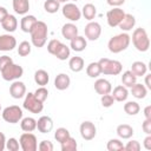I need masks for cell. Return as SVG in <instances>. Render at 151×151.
I'll list each match as a JSON object with an SVG mask.
<instances>
[{
    "instance_id": "6da1fadb",
    "label": "cell",
    "mask_w": 151,
    "mask_h": 151,
    "mask_svg": "<svg viewBox=\"0 0 151 151\" xmlns=\"http://www.w3.org/2000/svg\"><path fill=\"white\" fill-rule=\"evenodd\" d=\"M31 34V41L32 44L40 48L45 45L46 40H47V34H48V28H47V25L44 22V21H37L35 25L33 26L32 31L29 32Z\"/></svg>"
},
{
    "instance_id": "7a4b0ae2",
    "label": "cell",
    "mask_w": 151,
    "mask_h": 151,
    "mask_svg": "<svg viewBox=\"0 0 151 151\" xmlns=\"http://www.w3.org/2000/svg\"><path fill=\"white\" fill-rule=\"evenodd\" d=\"M130 41H131V37L127 33L117 34L109 40V44H107L109 51L111 53H120L129 47Z\"/></svg>"
},
{
    "instance_id": "3957f363",
    "label": "cell",
    "mask_w": 151,
    "mask_h": 151,
    "mask_svg": "<svg viewBox=\"0 0 151 151\" xmlns=\"http://www.w3.org/2000/svg\"><path fill=\"white\" fill-rule=\"evenodd\" d=\"M132 42L139 52H146L150 47V39L147 37L146 31L142 27L136 28L132 33Z\"/></svg>"
},
{
    "instance_id": "277c9868",
    "label": "cell",
    "mask_w": 151,
    "mask_h": 151,
    "mask_svg": "<svg viewBox=\"0 0 151 151\" xmlns=\"http://www.w3.org/2000/svg\"><path fill=\"white\" fill-rule=\"evenodd\" d=\"M98 64L100 66L101 73L107 74V76H118L123 70V65L118 60H111L107 58H101L98 61Z\"/></svg>"
},
{
    "instance_id": "5b68a950",
    "label": "cell",
    "mask_w": 151,
    "mask_h": 151,
    "mask_svg": "<svg viewBox=\"0 0 151 151\" xmlns=\"http://www.w3.org/2000/svg\"><path fill=\"white\" fill-rule=\"evenodd\" d=\"M22 110L17 106V105H12V106H7L6 109H4L2 111V119L7 123L11 124H17L22 119Z\"/></svg>"
},
{
    "instance_id": "8992f818",
    "label": "cell",
    "mask_w": 151,
    "mask_h": 151,
    "mask_svg": "<svg viewBox=\"0 0 151 151\" xmlns=\"http://www.w3.org/2000/svg\"><path fill=\"white\" fill-rule=\"evenodd\" d=\"M24 74V68L20 66V65H17L14 63L9 64L6 68H4L1 71V77L4 80L6 81H13V80H17L19 79L20 77H22Z\"/></svg>"
},
{
    "instance_id": "52a82bcc",
    "label": "cell",
    "mask_w": 151,
    "mask_h": 151,
    "mask_svg": "<svg viewBox=\"0 0 151 151\" xmlns=\"http://www.w3.org/2000/svg\"><path fill=\"white\" fill-rule=\"evenodd\" d=\"M22 106H24V109H26L27 111H29L32 113H40L44 109V103L40 101L39 99H37L34 93L28 92L27 94H25V100H24Z\"/></svg>"
},
{
    "instance_id": "ba28073f",
    "label": "cell",
    "mask_w": 151,
    "mask_h": 151,
    "mask_svg": "<svg viewBox=\"0 0 151 151\" xmlns=\"http://www.w3.org/2000/svg\"><path fill=\"white\" fill-rule=\"evenodd\" d=\"M20 147L22 151H35L38 149V140L37 137L31 132H25L20 136L19 139Z\"/></svg>"
},
{
    "instance_id": "9c48e42d",
    "label": "cell",
    "mask_w": 151,
    "mask_h": 151,
    "mask_svg": "<svg viewBox=\"0 0 151 151\" xmlns=\"http://www.w3.org/2000/svg\"><path fill=\"white\" fill-rule=\"evenodd\" d=\"M61 11H63V15L70 21H78L81 17V11L78 8L76 4H72V2L65 4Z\"/></svg>"
},
{
    "instance_id": "30bf717a",
    "label": "cell",
    "mask_w": 151,
    "mask_h": 151,
    "mask_svg": "<svg viewBox=\"0 0 151 151\" xmlns=\"http://www.w3.org/2000/svg\"><path fill=\"white\" fill-rule=\"evenodd\" d=\"M124 15H125V12L119 7H113L112 9H110L106 13V20H107L109 26L117 27L120 24V21L123 20Z\"/></svg>"
},
{
    "instance_id": "8fae6325",
    "label": "cell",
    "mask_w": 151,
    "mask_h": 151,
    "mask_svg": "<svg viewBox=\"0 0 151 151\" xmlns=\"http://www.w3.org/2000/svg\"><path fill=\"white\" fill-rule=\"evenodd\" d=\"M79 131H80V136L83 139L85 140H91L96 137L97 134V127L96 125L90 122V120H86V122H83L80 124V127H79Z\"/></svg>"
},
{
    "instance_id": "7c38bea8",
    "label": "cell",
    "mask_w": 151,
    "mask_h": 151,
    "mask_svg": "<svg viewBox=\"0 0 151 151\" xmlns=\"http://www.w3.org/2000/svg\"><path fill=\"white\" fill-rule=\"evenodd\" d=\"M84 32H85V37H86L88 40L94 41V40H97V39L100 37V34H101V26H100L98 22H96V21H90V22L85 26Z\"/></svg>"
},
{
    "instance_id": "4fadbf2b",
    "label": "cell",
    "mask_w": 151,
    "mask_h": 151,
    "mask_svg": "<svg viewBox=\"0 0 151 151\" xmlns=\"http://www.w3.org/2000/svg\"><path fill=\"white\" fill-rule=\"evenodd\" d=\"M17 47V39L11 34H1L0 35V51L7 52L12 51Z\"/></svg>"
},
{
    "instance_id": "5bb4252c",
    "label": "cell",
    "mask_w": 151,
    "mask_h": 151,
    "mask_svg": "<svg viewBox=\"0 0 151 151\" xmlns=\"http://www.w3.org/2000/svg\"><path fill=\"white\" fill-rule=\"evenodd\" d=\"M9 94L14 99H20L26 94V86L22 81L14 80L9 86Z\"/></svg>"
},
{
    "instance_id": "9a60e30c",
    "label": "cell",
    "mask_w": 151,
    "mask_h": 151,
    "mask_svg": "<svg viewBox=\"0 0 151 151\" xmlns=\"http://www.w3.org/2000/svg\"><path fill=\"white\" fill-rule=\"evenodd\" d=\"M37 129L41 133H48L53 129V120L48 116H41L37 120Z\"/></svg>"
},
{
    "instance_id": "2e32d148",
    "label": "cell",
    "mask_w": 151,
    "mask_h": 151,
    "mask_svg": "<svg viewBox=\"0 0 151 151\" xmlns=\"http://www.w3.org/2000/svg\"><path fill=\"white\" fill-rule=\"evenodd\" d=\"M94 90L98 94L103 96V94L110 93L112 91V86H111V83L109 80L100 78V79H97L94 81Z\"/></svg>"
},
{
    "instance_id": "e0dca14e",
    "label": "cell",
    "mask_w": 151,
    "mask_h": 151,
    "mask_svg": "<svg viewBox=\"0 0 151 151\" xmlns=\"http://www.w3.org/2000/svg\"><path fill=\"white\" fill-rule=\"evenodd\" d=\"M71 84V79L66 73H59L54 79V87L59 91H64L68 88Z\"/></svg>"
},
{
    "instance_id": "ac0fdd59",
    "label": "cell",
    "mask_w": 151,
    "mask_h": 151,
    "mask_svg": "<svg viewBox=\"0 0 151 151\" xmlns=\"http://www.w3.org/2000/svg\"><path fill=\"white\" fill-rule=\"evenodd\" d=\"M37 21L38 20H37V18L34 15H26L25 14L22 17L21 21H20V28H21V31L25 32V33H29Z\"/></svg>"
},
{
    "instance_id": "d6986e66",
    "label": "cell",
    "mask_w": 151,
    "mask_h": 151,
    "mask_svg": "<svg viewBox=\"0 0 151 151\" xmlns=\"http://www.w3.org/2000/svg\"><path fill=\"white\" fill-rule=\"evenodd\" d=\"M61 34L66 40H71V39H73L74 37L78 35V27L72 22H67L63 26Z\"/></svg>"
},
{
    "instance_id": "ffe728a7",
    "label": "cell",
    "mask_w": 151,
    "mask_h": 151,
    "mask_svg": "<svg viewBox=\"0 0 151 151\" xmlns=\"http://www.w3.org/2000/svg\"><path fill=\"white\" fill-rule=\"evenodd\" d=\"M1 26H2V28H4L6 32L12 33V32H14V31L17 29V27H18V20H17V18H15L14 15L8 14V15L4 19V21L1 22Z\"/></svg>"
},
{
    "instance_id": "44dd1931",
    "label": "cell",
    "mask_w": 151,
    "mask_h": 151,
    "mask_svg": "<svg viewBox=\"0 0 151 151\" xmlns=\"http://www.w3.org/2000/svg\"><path fill=\"white\" fill-rule=\"evenodd\" d=\"M134 25H136V18L132 14H126L125 13V15H124L123 20L120 21V24L118 25V27L122 31L127 32V31H131L134 27Z\"/></svg>"
},
{
    "instance_id": "7402d4cb",
    "label": "cell",
    "mask_w": 151,
    "mask_h": 151,
    "mask_svg": "<svg viewBox=\"0 0 151 151\" xmlns=\"http://www.w3.org/2000/svg\"><path fill=\"white\" fill-rule=\"evenodd\" d=\"M70 41H71V44H70L71 48H72L73 51H76V52H81V51H84V50L86 48V46H87L86 39H85L84 37H81V35H77V37H74L73 39H71Z\"/></svg>"
},
{
    "instance_id": "603a6c76",
    "label": "cell",
    "mask_w": 151,
    "mask_h": 151,
    "mask_svg": "<svg viewBox=\"0 0 151 151\" xmlns=\"http://www.w3.org/2000/svg\"><path fill=\"white\" fill-rule=\"evenodd\" d=\"M112 97L117 101H125L127 99V97H129V91L124 85H118V86H116L113 88Z\"/></svg>"
},
{
    "instance_id": "cb8c5ba5",
    "label": "cell",
    "mask_w": 151,
    "mask_h": 151,
    "mask_svg": "<svg viewBox=\"0 0 151 151\" xmlns=\"http://www.w3.org/2000/svg\"><path fill=\"white\" fill-rule=\"evenodd\" d=\"M13 9L17 14L25 15L29 9L28 0H13Z\"/></svg>"
},
{
    "instance_id": "d4e9b609",
    "label": "cell",
    "mask_w": 151,
    "mask_h": 151,
    "mask_svg": "<svg viewBox=\"0 0 151 151\" xmlns=\"http://www.w3.org/2000/svg\"><path fill=\"white\" fill-rule=\"evenodd\" d=\"M116 132H117L118 137L122 138V139H129V138H131V137L133 136V133H134L132 126H130V125H127V124H120V125H118Z\"/></svg>"
},
{
    "instance_id": "484cf974",
    "label": "cell",
    "mask_w": 151,
    "mask_h": 151,
    "mask_svg": "<svg viewBox=\"0 0 151 151\" xmlns=\"http://www.w3.org/2000/svg\"><path fill=\"white\" fill-rule=\"evenodd\" d=\"M131 93H132V96H133L134 98H137V99H143V98H145L146 94H147V88H146V86H144L143 84L136 83V84H133V85L131 86Z\"/></svg>"
},
{
    "instance_id": "4316f807",
    "label": "cell",
    "mask_w": 151,
    "mask_h": 151,
    "mask_svg": "<svg viewBox=\"0 0 151 151\" xmlns=\"http://www.w3.org/2000/svg\"><path fill=\"white\" fill-rule=\"evenodd\" d=\"M20 127L25 132H32L37 129V120L32 117H26L20 120Z\"/></svg>"
},
{
    "instance_id": "83f0119b",
    "label": "cell",
    "mask_w": 151,
    "mask_h": 151,
    "mask_svg": "<svg viewBox=\"0 0 151 151\" xmlns=\"http://www.w3.org/2000/svg\"><path fill=\"white\" fill-rule=\"evenodd\" d=\"M81 15H84V18L88 21H92L96 15H97V8L94 5L92 4H85L83 6V9H81Z\"/></svg>"
},
{
    "instance_id": "f1b7e54d",
    "label": "cell",
    "mask_w": 151,
    "mask_h": 151,
    "mask_svg": "<svg viewBox=\"0 0 151 151\" xmlns=\"http://www.w3.org/2000/svg\"><path fill=\"white\" fill-rule=\"evenodd\" d=\"M136 77H143L146 74L147 71V66L146 64H144L143 61H134L131 65V70H130Z\"/></svg>"
},
{
    "instance_id": "f546056e",
    "label": "cell",
    "mask_w": 151,
    "mask_h": 151,
    "mask_svg": "<svg viewBox=\"0 0 151 151\" xmlns=\"http://www.w3.org/2000/svg\"><path fill=\"white\" fill-rule=\"evenodd\" d=\"M50 80V76L45 70H38L34 73V81L35 84H38L39 86H45L48 84Z\"/></svg>"
},
{
    "instance_id": "4dcf8cb0",
    "label": "cell",
    "mask_w": 151,
    "mask_h": 151,
    "mask_svg": "<svg viewBox=\"0 0 151 151\" xmlns=\"http://www.w3.org/2000/svg\"><path fill=\"white\" fill-rule=\"evenodd\" d=\"M68 66L73 72H80L84 68V59L81 57H72L68 61Z\"/></svg>"
},
{
    "instance_id": "1f68e13d",
    "label": "cell",
    "mask_w": 151,
    "mask_h": 151,
    "mask_svg": "<svg viewBox=\"0 0 151 151\" xmlns=\"http://www.w3.org/2000/svg\"><path fill=\"white\" fill-rule=\"evenodd\" d=\"M122 83H123V85H124L125 87H131L133 84L137 83V77H136L130 70H127V71H125V72L123 73V76H122Z\"/></svg>"
},
{
    "instance_id": "d6a6232c",
    "label": "cell",
    "mask_w": 151,
    "mask_h": 151,
    "mask_svg": "<svg viewBox=\"0 0 151 151\" xmlns=\"http://www.w3.org/2000/svg\"><path fill=\"white\" fill-rule=\"evenodd\" d=\"M70 54H71L70 47L61 42V45L59 46V48H58L57 52L54 53V57H57L59 60H66V59L70 58Z\"/></svg>"
},
{
    "instance_id": "836d02e7",
    "label": "cell",
    "mask_w": 151,
    "mask_h": 151,
    "mask_svg": "<svg viewBox=\"0 0 151 151\" xmlns=\"http://www.w3.org/2000/svg\"><path fill=\"white\" fill-rule=\"evenodd\" d=\"M124 111L130 116H136L137 113H139L140 106L137 101H127L126 104H124Z\"/></svg>"
},
{
    "instance_id": "e575fe53",
    "label": "cell",
    "mask_w": 151,
    "mask_h": 151,
    "mask_svg": "<svg viewBox=\"0 0 151 151\" xmlns=\"http://www.w3.org/2000/svg\"><path fill=\"white\" fill-rule=\"evenodd\" d=\"M59 7H60V2L58 0H46L44 2V8L47 13H57L59 11Z\"/></svg>"
},
{
    "instance_id": "d590c367",
    "label": "cell",
    "mask_w": 151,
    "mask_h": 151,
    "mask_svg": "<svg viewBox=\"0 0 151 151\" xmlns=\"http://www.w3.org/2000/svg\"><path fill=\"white\" fill-rule=\"evenodd\" d=\"M86 73L90 78H97L101 73L99 64L98 63H90L88 66L86 67Z\"/></svg>"
},
{
    "instance_id": "8d00e7d4",
    "label": "cell",
    "mask_w": 151,
    "mask_h": 151,
    "mask_svg": "<svg viewBox=\"0 0 151 151\" xmlns=\"http://www.w3.org/2000/svg\"><path fill=\"white\" fill-rule=\"evenodd\" d=\"M60 144H61V151H76L77 147H78L76 139L72 138L71 136L66 140H64L63 143H60Z\"/></svg>"
},
{
    "instance_id": "74e56055",
    "label": "cell",
    "mask_w": 151,
    "mask_h": 151,
    "mask_svg": "<svg viewBox=\"0 0 151 151\" xmlns=\"http://www.w3.org/2000/svg\"><path fill=\"white\" fill-rule=\"evenodd\" d=\"M70 136H71V134H70V131H68L67 129H65V127H58V129L55 130V132H54V138H55V140L59 142V143H63V142L66 140Z\"/></svg>"
},
{
    "instance_id": "f35d334b",
    "label": "cell",
    "mask_w": 151,
    "mask_h": 151,
    "mask_svg": "<svg viewBox=\"0 0 151 151\" xmlns=\"http://www.w3.org/2000/svg\"><path fill=\"white\" fill-rule=\"evenodd\" d=\"M106 147L109 151H124V144L119 139H110Z\"/></svg>"
},
{
    "instance_id": "ab89813d",
    "label": "cell",
    "mask_w": 151,
    "mask_h": 151,
    "mask_svg": "<svg viewBox=\"0 0 151 151\" xmlns=\"http://www.w3.org/2000/svg\"><path fill=\"white\" fill-rule=\"evenodd\" d=\"M31 44L28 41H21L18 46V54L21 57H26L31 53Z\"/></svg>"
},
{
    "instance_id": "60d3db41",
    "label": "cell",
    "mask_w": 151,
    "mask_h": 151,
    "mask_svg": "<svg viewBox=\"0 0 151 151\" xmlns=\"http://www.w3.org/2000/svg\"><path fill=\"white\" fill-rule=\"evenodd\" d=\"M34 96H35L37 99H39L40 101L44 103V101L47 99V97H48V91H47V88H46L45 86H40V87H38V88L35 90Z\"/></svg>"
},
{
    "instance_id": "b9f144b4",
    "label": "cell",
    "mask_w": 151,
    "mask_h": 151,
    "mask_svg": "<svg viewBox=\"0 0 151 151\" xmlns=\"http://www.w3.org/2000/svg\"><path fill=\"white\" fill-rule=\"evenodd\" d=\"M60 45H61V41H59L58 39H52V40H50V42L47 44V51H48V53L54 55V53L57 52V50L59 48Z\"/></svg>"
},
{
    "instance_id": "7bdbcfd3",
    "label": "cell",
    "mask_w": 151,
    "mask_h": 151,
    "mask_svg": "<svg viewBox=\"0 0 151 151\" xmlns=\"http://www.w3.org/2000/svg\"><path fill=\"white\" fill-rule=\"evenodd\" d=\"M19 147H20V144L15 138H9L8 140H6V149L8 151H18Z\"/></svg>"
},
{
    "instance_id": "ee69618b",
    "label": "cell",
    "mask_w": 151,
    "mask_h": 151,
    "mask_svg": "<svg viewBox=\"0 0 151 151\" xmlns=\"http://www.w3.org/2000/svg\"><path fill=\"white\" fill-rule=\"evenodd\" d=\"M100 101H101V105H103L104 107H110V106H112V105H113L114 99H113L112 94L107 93V94H103V96H101Z\"/></svg>"
},
{
    "instance_id": "f6af8a7d",
    "label": "cell",
    "mask_w": 151,
    "mask_h": 151,
    "mask_svg": "<svg viewBox=\"0 0 151 151\" xmlns=\"http://www.w3.org/2000/svg\"><path fill=\"white\" fill-rule=\"evenodd\" d=\"M125 151H139L140 150V144L138 140H130L127 142L126 145H124Z\"/></svg>"
},
{
    "instance_id": "bcb514c9",
    "label": "cell",
    "mask_w": 151,
    "mask_h": 151,
    "mask_svg": "<svg viewBox=\"0 0 151 151\" xmlns=\"http://www.w3.org/2000/svg\"><path fill=\"white\" fill-rule=\"evenodd\" d=\"M38 149L40 151H53V144L50 140H42L39 143Z\"/></svg>"
},
{
    "instance_id": "7dc6e473",
    "label": "cell",
    "mask_w": 151,
    "mask_h": 151,
    "mask_svg": "<svg viewBox=\"0 0 151 151\" xmlns=\"http://www.w3.org/2000/svg\"><path fill=\"white\" fill-rule=\"evenodd\" d=\"M12 63H13V60H12L11 57H8V55H1L0 57V72L4 68H6L9 64H12Z\"/></svg>"
},
{
    "instance_id": "c3c4849f",
    "label": "cell",
    "mask_w": 151,
    "mask_h": 151,
    "mask_svg": "<svg viewBox=\"0 0 151 151\" xmlns=\"http://www.w3.org/2000/svg\"><path fill=\"white\" fill-rule=\"evenodd\" d=\"M142 129L146 134H151V119H145L142 124Z\"/></svg>"
},
{
    "instance_id": "681fc988",
    "label": "cell",
    "mask_w": 151,
    "mask_h": 151,
    "mask_svg": "<svg viewBox=\"0 0 151 151\" xmlns=\"http://www.w3.org/2000/svg\"><path fill=\"white\" fill-rule=\"evenodd\" d=\"M106 2L112 7H119L125 2V0H106Z\"/></svg>"
},
{
    "instance_id": "f907efd6",
    "label": "cell",
    "mask_w": 151,
    "mask_h": 151,
    "mask_svg": "<svg viewBox=\"0 0 151 151\" xmlns=\"http://www.w3.org/2000/svg\"><path fill=\"white\" fill-rule=\"evenodd\" d=\"M143 145H144V147H145L146 150H151V136H150V134H147V136L145 137V139H144V142H143Z\"/></svg>"
},
{
    "instance_id": "816d5d0a",
    "label": "cell",
    "mask_w": 151,
    "mask_h": 151,
    "mask_svg": "<svg viewBox=\"0 0 151 151\" xmlns=\"http://www.w3.org/2000/svg\"><path fill=\"white\" fill-rule=\"evenodd\" d=\"M6 149V137L2 132H0V151H4Z\"/></svg>"
},
{
    "instance_id": "f5cc1de1",
    "label": "cell",
    "mask_w": 151,
    "mask_h": 151,
    "mask_svg": "<svg viewBox=\"0 0 151 151\" xmlns=\"http://www.w3.org/2000/svg\"><path fill=\"white\" fill-rule=\"evenodd\" d=\"M7 15H8L7 9H6L5 7H2V6H0V24L4 21V19H5Z\"/></svg>"
},
{
    "instance_id": "db71d44e",
    "label": "cell",
    "mask_w": 151,
    "mask_h": 151,
    "mask_svg": "<svg viewBox=\"0 0 151 151\" xmlns=\"http://www.w3.org/2000/svg\"><path fill=\"white\" fill-rule=\"evenodd\" d=\"M144 116H145V119H151V106L150 105H147L144 109Z\"/></svg>"
},
{
    "instance_id": "11a10c76",
    "label": "cell",
    "mask_w": 151,
    "mask_h": 151,
    "mask_svg": "<svg viewBox=\"0 0 151 151\" xmlns=\"http://www.w3.org/2000/svg\"><path fill=\"white\" fill-rule=\"evenodd\" d=\"M150 77L151 74H146L145 76V85H146V88L151 90V83H150Z\"/></svg>"
},
{
    "instance_id": "9f6ffc18",
    "label": "cell",
    "mask_w": 151,
    "mask_h": 151,
    "mask_svg": "<svg viewBox=\"0 0 151 151\" xmlns=\"http://www.w3.org/2000/svg\"><path fill=\"white\" fill-rule=\"evenodd\" d=\"M58 1H59V2H67L68 0H58Z\"/></svg>"
},
{
    "instance_id": "6f0895ef",
    "label": "cell",
    "mask_w": 151,
    "mask_h": 151,
    "mask_svg": "<svg viewBox=\"0 0 151 151\" xmlns=\"http://www.w3.org/2000/svg\"><path fill=\"white\" fill-rule=\"evenodd\" d=\"M0 111H1V103H0Z\"/></svg>"
},
{
    "instance_id": "680465c9",
    "label": "cell",
    "mask_w": 151,
    "mask_h": 151,
    "mask_svg": "<svg viewBox=\"0 0 151 151\" xmlns=\"http://www.w3.org/2000/svg\"><path fill=\"white\" fill-rule=\"evenodd\" d=\"M72 1H79V0H72Z\"/></svg>"
}]
</instances>
